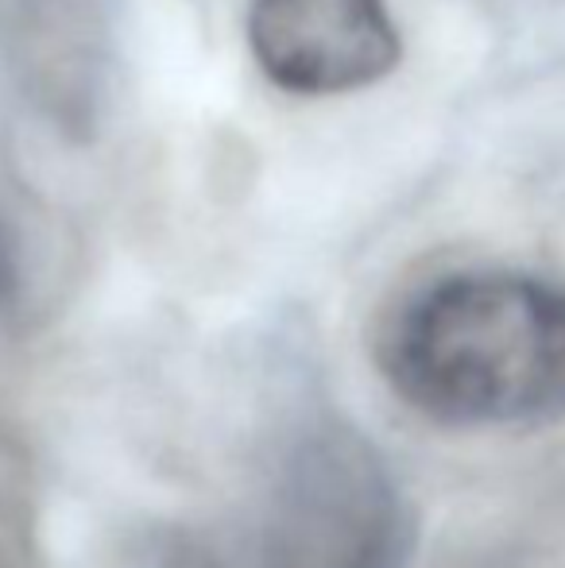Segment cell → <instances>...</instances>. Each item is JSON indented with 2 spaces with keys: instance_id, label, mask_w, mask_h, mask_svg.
<instances>
[{
  "instance_id": "3957f363",
  "label": "cell",
  "mask_w": 565,
  "mask_h": 568,
  "mask_svg": "<svg viewBox=\"0 0 565 568\" xmlns=\"http://www.w3.org/2000/svg\"><path fill=\"white\" fill-rule=\"evenodd\" d=\"M252 59L299 98H337L384 82L403 59L387 0H252Z\"/></svg>"
},
{
  "instance_id": "5b68a950",
  "label": "cell",
  "mask_w": 565,
  "mask_h": 568,
  "mask_svg": "<svg viewBox=\"0 0 565 568\" xmlns=\"http://www.w3.org/2000/svg\"><path fill=\"white\" fill-rule=\"evenodd\" d=\"M28 298V247L12 221L0 213V329L16 322Z\"/></svg>"
},
{
  "instance_id": "7a4b0ae2",
  "label": "cell",
  "mask_w": 565,
  "mask_h": 568,
  "mask_svg": "<svg viewBox=\"0 0 565 568\" xmlns=\"http://www.w3.org/2000/svg\"><path fill=\"white\" fill-rule=\"evenodd\" d=\"M407 546V503L380 453L317 422L225 515L159 541L151 568H400Z\"/></svg>"
},
{
  "instance_id": "277c9868",
  "label": "cell",
  "mask_w": 565,
  "mask_h": 568,
  "mask_svg": "<svg viewBox=\"0 0 565 568\" xmlns=\"http://www.w3.org/2000/svg\"><path fill=\"white\" fill-rule=\"evenodd\" d=\"M0 43L23 93L59 124H93L109 70V31L98 0H4Z\"/></svg>"
},
{
  "instance_id": "6da1fadb",
  "label": "cell",
  "mask_w": 565,
  "mask_h": 568,
  "mask_svg": "<svg viewBox=\"0 0 565 568\" xmlns=\"http://www.w3.org/2000/svg\"><path fill=\"white\" fill-rule=\"evenodd\" d=\"M376 359L392 390L442 426L565 418V286L531 271L465 267L407 291Z\"/></svg>"
}]
</instances>
